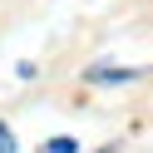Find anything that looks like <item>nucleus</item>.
Here are the masks:
<instances>
[{
    "instance_id": "nucleus-1",
    "label": "nucleus",
    "mask_w": 153,
    "mask_h": 153,
    "mask_svg": "<svg viewBox=\"0 0 153 153\" xmlns=\"http://www.w3.org/2000/svg\"><path fill=\"white\" fill-rule=\"evenodd\" d=\"M40 153H74V138H50Z\"/></svg>"
},
{
    "instance_id": "nucleus-2",
    "label": "nucleus",
    "mask_w": 153,
    "mask_h": 153,
    "mask_svg": "<svg viewBox=\"0 0 153 153\" xmlns=\"http://www.w3.org/2000/svg\"><path fill=\"white\" fill-rule=\"evenodd\" d=\"M15 148H20V143H15V133L0 123V153H15Z\"/></svg>"
}]
</instances>
